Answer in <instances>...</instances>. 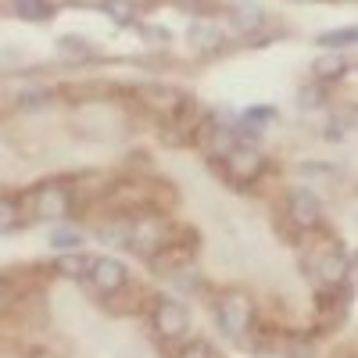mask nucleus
I'll return each mask as SVG.
<instances>
[{"label": "nucleus", "mask_w": 358, "mask_h": 358, "mask_svg": "<svg viewBox=\"0 0 358 358\" xmlns=\"http://www.w3.org/2000/svg\"><path fill=\"white\" fill-rule=\"evenodd\" d=\"M215 319H219V326H222L233 341H244L255 326H258V312H255L251 294H244V290H226L219 301H215Z\"/></svg>", "instance_id": "nucleus-1"}, {"label": "nucleus", "mask_w": 358, "mask_h": 358, "mask_svg": "<svg viewBox=\"0 0 358 358\" xmlns=\"http://www.w3.org/2000/svg\"><path fill=\"white\" fill-rule=\"evenodd\" d=\"M72 208H76V197H72L69 179H43L33 190V219H40V222L65 219Z\"/></svg>", "instance_id": "nucleus-2"}, {"label": "nucleus", "mask_w": 358, "mask_h": 358, "mask_svg": "<svg viewBox=\"0 0 358 358\" xmlns=\"http://www.w3.org/2000/svg\"><path fill=\"white\" fill-rule=\"evenodd\" d=\"M169 241H172V226H169L158 212L133 219V222H129V233H126V244H129L136 255H143V258H151V255H155L162 244H169Z\"/></svg>", "instance_id": "nucleus-3"}, {"label": "nucleus", "mask_w": 358, "mask_h": 358, "mask_svg": "<svg viewBox=\"0 0 358 358\" xmlns=\"http://www.w3.org/2000/svg\"><path fill=\"white\" fill-rule=\"evenodd\" d=\"M305 265L312 268V276L319 280V287H344L351 276V258L344 255V248L337 244H326L315 255L305 258Z\"/></svg>", "instance_id": "nucleus-4"}, {"label": "nucleus", "mask_w": 358, "mask_h": 358, "mask_svg": "<svg viewBox=\"0 0 358 358\" xmlns=\"http://www.w3.org/2000/svg\"><path fill=\"white\" fill-rule=\"evenodd\" d=\"M151 326L162 341H179L190 330V312H187L183 301H176V297H155Z\"/></svg>", "instance_id": "nucleus-5"}, {"label": "nucleus", "mask_w": 358, "mask_h": 358, "mask_svg": "<svg viewBox=\"0 0 358 358\" xmlns=\"http://www.w3.org/2000/svg\"><path fill=\"white\" fill-rule=\"evenodd\" d=\"M194 255H197V236L194 233H183V244L172 236L169 244H162L151 255V268H155V273H162V276H176L179 268H190L194 265Z\"/></svg>", "instance_id": "nucleus-6"}, {"label": "nucleus", "mask_w": 358, "mask_h": 358, "mask_svg": "<svg viewBox=\"0 0 358 358\" xmlns=\"http://www.w3.org/2000/svg\"><path fill=\"white\" fill-rule=\"evenodd\" d=\"M222 169H226V176L233 179V183H255V179H262V172H265V155L255 143H236L222 158Z\"/></svg>", "instance_id": "nucleus-7"}, {"label": "nucleus", "mask_w": 358, "mask_h": 358, "mask_svg": "<svg viewBox=\"0 0 358 358\" xmlns=\"http://www.w3.org/2000/svg\"><path fill=\"white\" fill-rule=\"evenodd\" d=\"M201 108L194 104V97H183L179 108L165 118V140L169 143H194L197 140V129H201Z\"/></svg>", "instance_id": "nucleus-8"}, {"label": "nucleus", "mask_w": 358, "mask_h": 358, "mask_svg": "<svg viewBox=\"0 0 358 358\" xmlns=\"http://www.w3.org/2000/svg\"><path fill=\"white\" fill-rule=\"evenodd\" d=\"M204 147V155L212 162H222L236 143H241V136H236L233 122H208V118H201V129H197V140Z\"/></svg>", "instance_id": "nucleus-9"}, {"label": "nucleus", "mask_w": 358, "mask_h": 358, "mask_svg": "<svg viewBox=\"0 0 358 358\" xmlns=\"http://www.w3.org/2000/svg\"><path fill=\"white\" fill-rule=\"evenodd\" d=\"M287 215H290V222H294V229H315L319 222H322V201L312 194V190H305V187H297V190H290V197H287Z\"/></svg>", "instance_id": "nucleus-10"}, {"label": "nucleus", "mask_w": 358, "mask_h": 358, "mask_svg": "<svg viewBox=\"0 0 358 358\" xmlns=\"http://www.w3.org/2000/svg\"><path fill=\"white\" fill-rule=\"evenodd\" d=\"M86 276H90V283H94L101 294H115L118 287L129 283V273H126V265L118 258H94Z\"/></svg>", "instance_id": "nucleus-11"}, {"label": "nucleus", "mask_w": 358, "mask_h": 358, "mask_svg": "<svg viewBox=\"0 0 358 358\" xmlns=\"http://www.w3.org/2000/svg\"><path fill=\"white\" fill-rule=\"evenodd\" d=\"M229 22L236 25V33L258 36L265 29V22H268V15H265L262 4H255V0H236V4L229 8Z\"/></svg>", "instance_id": "nucleus-12"}, {"label": "nucleus", "mask_w": 358, "mask_h": 358, "mask_svg": "<svg viewBox=\"0 0 358 358\" xmlns=\"http://www.w3.org/2000/svg\"><path fill=\"white\" fill-rule=\"evenodd\" d=\"M187 43H190V50L208 57V54H219L226 47V33L219 25H212V22H194L187 29Z\"/></svg>", "instance_id": "nucleus-13"}, {"label": "nucleus", "mask_w": 358, "mask_h": 358, "mask_svg": "<svg viewBox=\"0 0 358 358\" xmlns=\"http://www.w3.org/2000/svg\"><path fill=\"white\" fill-rule=\"evenodd\" d=\"M140 97H143V104L151 108L155 115H162V118H169L176 108H179V101H183L187 94L183 90H176V86H162V83H151V86H143L140 90Z\"/></svg>", "instance_id": "nucleus-14"}, {"label": "nucleus", "mask_w": 358, "mask_h": 358, "mask_svg": "<svg viewBox=\"0 0 358 358\" xmlns=\"http://www.w3.org/2000/svg\"><path fill=\"white\" fill-rule=\"evenodd\" d=\"M104 301H108V308L111 312H122V315H133V312H140L143 308V301H147V294L140 290V287H118L115 294H104Z\"/></svg>", "instance_id": "nucleus-15"}, {"label": "nucleus", "mask_w": 358, "mask_h": 358, "mask_svg": "<svg viewBox=\"0 0 358 358\" xmlns=\"http://www.w3.org/2000/svg\"><path fill=\"white\" fill-rule=\"evenodd\" d=\"M54 4L50 0H11V15L22 22H50L54 18Z\"/></svg>", "instance_id": "nucleus-16"}, {"label": "nucleus", "mask_w": 358, "mask_h": 358, "mask_svg": "<svg viewBox=\"0 0 358 358\" xmlns=\"http://www.w3.org/2000/svg\"><path fill=\"white\" fill-rule=\"evenodd\" d=\"M312 72H315L319 83H330V79H341L348 72V62H344V57H337V54H326V57H319V62L312 65Z\"/></svg>", "instance_id": "nucleus-17"}, {"label": "nucleus", "mask_w": 358, "mask_h": 358, "mask_svg": "<svg viewBox=\"0 0 358 358\" xmlns=\"http://www.w3.org/2000/svg\"><path fill=\"white\" fill-rule=\"evenodd\" d=\"M101 11H104L115 25H133V22H136V4H133V0H104Z\"/></svg>", "instance_id": "nucleus-18"}, {"label": "nucleus", "mask_w": 358, "mask_h": 358, "mask_svg": "<svg viewBox=\"0 0 358 358\" xmlns=\"http://www.w3.org/2000/svg\"><path fill=\"white\" fill-rule=\"evenodd\" d=\"M22 222H25L22 204H18L15 197H0V233H11V229H18Z\"/></svg>", "instance_id": "nucleus-19"}, {"label": "nucleus", "mask_w": 358, "mask_h": 358, "mask_svg": "<svg viewBox=\"0 0 358 358\" xmlns=\"http://www.w3.org/2000/svg\"><path fill=\"white\" fill-rule=\"evenodd\" d=\"M97 233H101V241H111V244H126V233H129V219L115 215V219L101 222V226H97Z\"/></svg>", "instance_id": "nucleus-20"}, {"label": "nucleus", "mask_w": 358, "mask_h": 358, "mask_svg": "<svg viewBox=\"0 0 358 358\" xmlns=\"http://www.w3.org/2000/svg\"><path fill=\"white\" fill-rule=\"evenodd\" d=\"M90 262L94 258H83V255H65L62 262H57V273L69 276V280H83L90 273Z\"/></svg>", "instance_id": "nucleus-21"}, {"label": "nucleus", "mask_w": 358, "mask_h": 358, "mask_svg": "<svg viewBox=\"0 0 358 358\" xmlns=\"http://www.w3.org/2000/svg\"><path fill=\"white\" fill-rule=\"evenodd\" d=\"M57 50L69 54V57H90V54H94V47H90L79 33H65V36H57Z\"/></svg>", "instance_id": "nucleus-22"}, {"label": "nucleus", "mask_w": 358, "mask_h": 358, "mask_svg": "<svg viewBox=\"0 0 358 358\" xmlns=\"http://www.w3.org/2000/svg\"><path fill=\"white\" fill-rule=\"evenodd\" d=\"M297 104L301 108H322L326 104V83H305L301 86V94H297Z\"/></svg>", "instance_id": "nucleus-23"}, {"label": "nucleus", "mask_w": 358, "mask_h": 358, "mask_svg": "<svg viewBox=\"0 0 358 358\" xmlns=\"http://www.w3.org/2000/svg\"><path fill=\"white\" fill-rule=\"evenodd\" d=\"M319 40V47H351L355 43V25H348V29H330V33H322V36H315Z\"/></svg>", "instance_id": "nucleus-24"}, {"label": "nucleus", "mask_w": 358, "mask_h": 358, "mask_svg": "<svg viewBox=\"0 0 358 358\" xmlns=\"http://www.w3.org/2000/svg\"><path fill=\"white\" fill-rule=\"evenodd\" d=\"M179 11H190V15H219L222 4L219 0H172Z\"/></svg>", "instance_id": "nucleus-25"}, {"label": "nucleus", "mask_w": 358, "mask_h": 358, "mask_svg": "<svg viewBox=\"0 0 358 358\" xmlns=\"http://www.w3.org/2000/svg\"><path fill=\"white\" fill-rule=\"evenodd\" d=\"M50 101V90L47 86H29L18 94V108H43Z\"/></svg>", "instance_id": "nucleus-26"}, {"label": "nucleus", "mask_w": 358, "mask_h": 358, "mask_svg": "<svg viewBox=\"0 0 358 358\" xmlns=\"http://www.w3.org/2000/svg\"><path fill=\"white\" fill-rule=\"evenodd\" d=\"M79 244H83V236L76 229H54V236H50V248H57V251H76Z\"/></svg>", "instance_id": "nucleus-27"}, {"label": "nucleus", "mask_w": 358, "mask_h": 358, "mask_svg": "<svg viewBox=\"0 0 358 358\" xmlns=\"http://www.w3.org/2000/svg\"><path fill=\"white\" fill-rule=\"evenodd\" d=\"M179 358H219V355H215V348L208 341H190L183 351H179Z\"/></svg>", "instance_id": "nucleus-28"}, {"label": "nucleus", "mask_w": 358, "mask_h": 358, "mask_svg": "<svg viewBox=\"0 0 358 358\" xmlns=\"http://www.w3.org/2000/svg\"><path fill=\"white\" fill-rule=\"evenodd\" d=\"M143 36L155 40V43H169V33H165V29H143Z\"/></svg>", "instance_id": "nucleus-29"}, {"label": "nucleus", "mask_w": 358, "mask_h": 358, "mask_svg": "<svg viewBox=\"0 0 358 358\" xmlns=\"http://www.w3.org/2000/svg\"><path fill=\"white\" fill-rule=\"evenodd\" d=\"M4 294H8V283H4V276H0V301H4Z\"/></svg>", "instance_id": "nucleus-30"}, {"label": "nucleus", "mask_w": 358, "mask_h": 358, "mask_svg": "<svg viewBox=\"0 0 358 358\" xmlns=\"http://www.w3.org/2000/svg\"><path fill=\"white\" fill-rule=\"evenodd\" d=\"M297 4H315V0H297Z\"/></svg>", "instance_id": "nucleus-31"}]
</instances>
